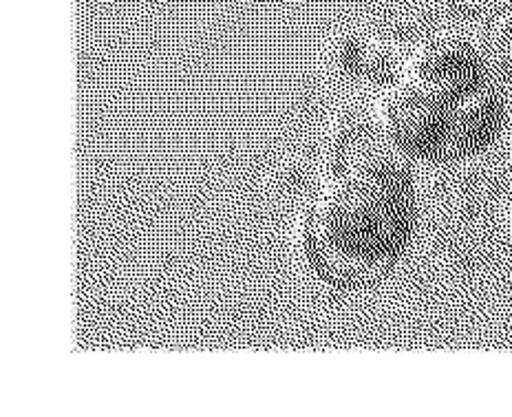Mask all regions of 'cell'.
<instances>
[{
    "label": "cell",
    "mask_w": 512,
    "mask_h": 417,
    "mask_svg": "<svg viewBox=\"0 0 512 417\" xmlns=\"http://www.w3.org/2000/svg\"><path fill=\"white\" fill-rule=\"evenodd\" d=\"M418 223L411 159L382 135L376 117L340 124L332 173L303 223L309 263L334 283H362L389 270Z\"/></svg>",
    "instance_id": "1"
},
{
    "label": "cell",
    "mask_w": 512,
    "mask_h": 417,
    "mask_svg": "<svg viewBox=\"0 0 512 417\" xmlns=\"http://www.w3.org/2000/svg\"><path fill=\"white\" fill-rule=\"evenodd\" d=\"M437 3L457 18L486 23V20L493 18L508 0H437Z\"/></svg>",
    "instance_id": "5"
},
{
    "label": "cell",
    "mask_w": 512,
    "mask_h": 417,
    "mask_svg": "<svg viewBox=\"0 0 512 417\" xmlns=\"http://www.w3.org/2000/svg\"><path fill=\"white\" fill-rule=\"evenodd\" d=\"M486 58L499 80L512 82V0L484 23V34L479 38Z\"/></svg>",
    "instance_id": "4"
},
{
    "label": "cell",
    "mask_w": 512,
    "mask_h": 417,
    "mask_svg": "<svg viewBox=\"0 0 512 417\" xmlns=\"http://www.w3.org/2000/svg\"><path fill=\"white\" fill-rule=\"evenodd\" d=\"M508 106L499 80L475 91H448L402 76L384 89L376 122L393 148L411 162L453 164L493 146Z\"/></svg>",
    "instance_id": "2"
},
{
    "label": "cell",
    "mask_w": 512,
    "mask_h": 417,
    "mask_svg": "<svg viewBox=\"0 0 512 417\" xmlns=\"http://www.w3.org/2000/svg\"><path fill=\"white\" fill-rule=\"evenodd\" d=\"M510 226H512V212H510Z\"/></svg>",
    "instance_id": "6"
},
{
    "label": "cell",
    "mask_w": 512,
    "mask_h": 417,
    "mask_svg": "<svg viewBox=\"0 0 512 417\" xmlns=\"http://www.w3.org/2000/svg\"><path fill=\"white\" fill-rule=\"evenodd\" d=\"M407 58L387 42L362 40L358 36L340 40L334 49V62L340 73L356 82L384 89H389L404 76Z\"/></svg>",
    "instance_id": "3"
}]
</instances>
